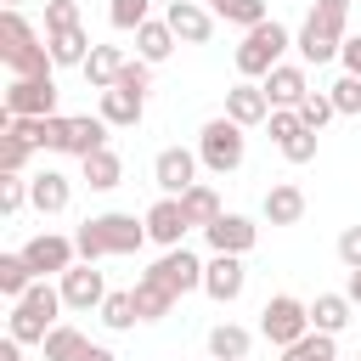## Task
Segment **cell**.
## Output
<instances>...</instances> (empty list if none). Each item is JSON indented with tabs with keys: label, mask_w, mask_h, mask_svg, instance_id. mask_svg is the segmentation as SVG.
I'll use <instances>...</instances> for the list:
<instances>
[{
	"label": "cell",
	"mask_w": 361,
	"mask_h": 361,
	"mask_svg": "<svg viewBox=\"0 0 361 361\" xmlns=\"http://www.w3.org/2000/svg\"><path fill=\"white\" fill-rule=\"evenodd\" d=\"M73 243H79V259H118V254H135L147 243V220L107 209V214H90L73 231Z\"/></svg>",
	"instance_id": "6da1fadb"
},
{
	"label": "cell",
	"mask_w": 361,
	"mask_h": 361,
	"mask_svg": "<svg viewBox=\"0 0 361 361\" xmlns=\"http://www.w3.org/2000/svg\"><path fill=\"white\" fill-rule=\"evenodd\" d=\"M344 23H350V0H316L310 6V17L299 23V34H293V51L305 56V62H333L338 51H344Z\"/></svg>",
	"instance_id": "7a4b0ae2"
},
{
	"label": "cell",
	"mask_w": 361,
	"mask_h": 361,
	"mask_svg": "<svg viewBox=\"0 0 361 361\" xmlns=\"http://www.w3.org/2000/svg\"><path fill=\"white\" fill-rule=\"evenodd\" d=\"M0 56H6L11 79H34V73H51V68H56V62H51V45H39V34L23 23L17 6L0 11Z\"/></svg>",
	"instance_id": "3957f363"
},
{
	"label": "cell",
	"mask_w": 361,
	"mask_h": 361,
	"mask_svg": "<svg viewBox=\"0 0 361 361\" xmlns=\"http://www.w3.org/2000/svg\"><path fill=\"white\" fill-rule=\"evenodd\" d=\"M56 310H68V305H62V288H51V282L39 276L23 299H11V322H6V333H11L17 344H45V333L56 327Z\"/></svg>",
	"instance_id": "277c9868"
},
{
	"label": "cell",
	"mask_w": 361,
	"mask_h": 361,
	"mask_svg": "<svg viewBox=\"0 0 361 361\" xmlns=\"http://www.w3.org/2000/svg\"><path fill=\"white\" fill-rule=\"evenodd\" d=\"M288 45H293V34H288L276 17H265V23H254V28L243 34V45H237V56H231V62H237V73H243V79H265V73L282 62V51H288Z\"/></svg>",
	"instance_id": "5b68a950"
},
{
	"label": "cell",
	"mask_w": 361,
	"mask_h": 361,
	"mask_svg": "<svg viewBox=\"0 0 361 361\" xmlns=\"http://www.w3.org/2000/svg\"><path fill=\"white\" fill-rule=\"evenodd\" d=\"M197 158H203V169H214V175H231V169H243V158H248V141H243V124L237 118H209L203 130H197Z\"/></svg>",
	"instance_id": "8992f818"
},
{
	"label": "cell",
	"mask_w": 361,
	"mask_h": 361,
	"mask_svg": "<svg viewBox=\"0 0 361 361\" xmlns=\"http://www.w3.org/2000/svg\"><path fill=\"white\" fill-rule=\"evenodd\" d=\"M305 333H310V305L293 299V293H271L265 310H259V338L276 344V350H288V344L305 338Z\"/></svg>",
	"instance_id": "52a82bcc"
},
{
	"label": "cell",
	"mask_w": 361,
	"mask_h": 361,
	"mask_svg": "<svg viewBox=\"0 0 361 361\" xmlns=\"http://www.w3.org/2000/svg\"><path fill=\"white\" fill-rule=\"evenodd\" d=\"M6 113H11V118H45V113H56V79H51V73L11 79V85H6Z\"/></svg>",
	"instance_id": "ba28073f"
},
{
	"label": "cell",
	"mask_w": 361,
	"mask_h": 361,
	"mask_svg": "<svg viewBox=\"0 0 361 361\" xmlns=\"http://www.w3.org/2000/svg\"><path fill=\"white\" fill-rule=\"evenodd\" d=\"M23 259L34 265V276H62V271L79 259V243L62 237V231H34V237L23 243Z\"/></svg>",
	"instance_id": "9c48e42d"
},
{
	"label": "cell",
	"mask_w": 361,
	"mask_h": 361,
	"mask_svg": "<svg viewBox=\"0 0 361 361\" xmlns=\"http://www.w3.org/2000/svg\"><path fill=\"white\" fill-rule=\"evenodd\" d=\"M107 299V276L96 271V259H73L62 271V305L68 310H102Z\"/></svg>",
	"instance_id": "30bf717a"
},
{
	"label": "cell",
	"mask_w": 361,
	"mask_h": 361,
	"mask_svg": "<svg viewBox=\"0 0 361 361\" xmlns=\"http://www.w3.org/2000/svg\"><path fill=\"white\" fill-rule=\"evenodd\" d=\"M147 276H158V282L180 299V293L203 288V259H197V254H186V248H164V259H152V265H147Z\"/></svg>",
	"instance_id": "8fae6325"
},
{
	"label": "cell",
	"mask_w": 361,
	"mask_h": 361,
	"mask_svg": "<svg viewBox=\"0 0 361 361\" xmlns=\"http://www.w3.org/2000/svg\"><path fill=\"white\" fill-rule=\"evenodd\" d=\"M197 152H186V147H164L158 158H152V180H158V192H169V197H180L186 186H197Z\"/></svg>",
	"instance_id": "7c38bea8"
},
{
	"label": "cell",
	"mask_w": 361,
	"mask_h": 361,
	"mask_svg": "<svg viewBox=\"0 0 361 361\" xmlns=\"http://www.w3.org/2000/svg\"><path fill=\"white\" fill-rule=\"evenodd\" d=\"M164 23H169L175 39H186V45H209V39H214V11H209L203 0H169Z\"/></svg>",
	"instance_id": "4fadbf2b"
},
{
	"label": "cell",
	"mask_w": 361,
	"mask_h": 361,
	"mask_svg": "<svg viewBox=\"0 0 361 361\" xmlns=\"http://www.w3.org/2000/svg\"><path fill=\"white\" fill-rule=\"evenodd\" d=\"M243 282H248V271H243V254H214V259L203 265V293H209L214 305H231V299H243Z\"/></svg>",
	"instance_id": "5bb4252c"
},
{
	"label": "cell",
	"mask_w": 361,
	"mask_h": 361,
	"mask_svg": "<svg viewBox=\"0 0 361 361\" xmlns=\"http://www.w3.org/2000/svg\"><path fill=\"white\" fill-rule=\"evenodd\" d=\"M141 220H147V237H152V243H164V248H180V237L192 231V220H186L180 197H169V192H164V197H158Z\"/></svg>",
	"instance_id": "9a60e30c"
},
{
	"label": "cell",
	"mask_w": 361,
	"mask_h": 361,
	"mask_svg": "<svg viewBox=\"0 0 361 361\" xmlns=\"http://www.w3.org/2000/svg\"><path fill=\"white\" fill-rule=\"evenodd\" d=\"M203 237H209L214 254H248V248L259 243V226H254L248 214H220V220L203 226Z\"/></svg>",
	"instance_id": "2e32d148"
},
{
	"label": "cell",
	"mask_w": 361,
	"mask_h": 361,
	"mask_svg": "<svg viewBox=\"0 0 361 361\" xmlns=\"http://www.w3.org/2000/svg\"><path fill=\"white\" fill-rule=\"evenodd\" d=\"M226 118H237L243 130H248V124H265V118H271V96H265V85H259V79L231 85V90H226Z\"/></svg>",
	"instance_id": "e0dca14e"
},
{
	"label": "cell",
	"mask_w": 361,
	"mask_h": 361,
	"mask_svg": "<svg viewBox=\"0 0 361 361\" xmlns=\"http://www.w3.org/2000/svg\"><path fill=\"white\" fill-rule=\"evenodd\" d=\"M259 85H265L271 107H299V102L310 96V79H305V68H299V62H276Z\"/></svg>",
	"instance_id": "ac0fdd59"
},
{
	"label": "cell",
	"mask_w": 361,
	"mask_h": 361,
	"mask_svg": "<svg viewBox=\"0 0 361 361\" xmlns=\"http://www.w3.org/2000/svg\"><path fill=\"white\" fill-rule=\"evenodd\" d=\"M96 113H102L113 130H135V124H141V113H147V96H141V90H124V85H113V90H102Z\"/></svg>",
	"instance_id": "d6986e66"
},
{
	"label": "cell",
	"mask_w": 361,
	"mask_h": 361,
	"mask_svg": "<svg viewBox=\"0 0 361 361\" xmlns=\"http://www.w3.org/2000/svg\"><path fill=\"white\" fill-rule=\"evenodd\" d=\"M68 197H73V180H68L62 169H39V175H28V203H34L39 214H62Z\"/></svg>",
	"instance_id": "ffe728a7"
},
{
	"label": "cell",
	"mask_w": 361,
	"mask_h": 361,
	"mask_svg": "<svg viewBox=\"0 0 361 361\" xmlns=\"http://www.w3.org/2000/svg\"><path fill=\"white\" fill-rule=\"evenodd\" d=\"M107 118L102 113H85V118H68V147L62 152H73V158H90V152H102L107 147Z\"/></svg>",
	"instance_id": "44dd1931"
},
{
	"label": "cell",
	"mask_w": 361,
	"mask_h": 361,
	"mask_svg": "<svg viewBox=\"0 0 361 361\" xmlns=\"http://www.w3.org/2000/svg\"><path fill=\"white\" fill-rule=\"evenodd\" d=\"M259 209H265V220H271V226H299V220H305V192H299L293 180H276V186L265 192V203H259Z\"/></svg>",
	"instance_id": "7402d4cb"
},
{
	"label": "cell",
	"mask_w": 361,
	"mask_h": 361,
	"mask_svg": "<svg viewBox=\"0 0 361 361\" xmlns=\"http://www.w3.org/2000/svg\"><path fill=\"white\" fill-rule=\"evenodd\" d=\"M124 51L118 45H90V56H85V79H90V90H113L118 85V73H124Z\"/></svg>",
	"instance_id": "603a6c76"
},
{
	"label": "cell",
	"mask_w": 361,
	"mask_h": 361,
	"mask_svg": "<svg viewBox=\"0 0 361 361\" xmlns=\"http://www.w3.org/2000/svg\"><path fill=\"white\" fill-rule=\"evenodd\" d=\"M130 293H135V316H141V322H164V316L175 310V293H169L158 276H147V271L135 276V288H130Z\"/></svg>",
	"instance_id": "cb8c5ba5"
},
{
	"label": "cell",
	"mask_w": 361,
	"mask_h": 361,
	"mask_svg": "<svg viewBox=\"0 0 361 361\" xmlns=\"http://www.w3.org/2000/svg\"><path fill=\"white\" fill-rule=\"evenodd\" d=\"M350 310H355V305H350V293H316V299H310V327L338 338V333H344V322H350Z\"/></svg>",
	"instance_id": "d4e9b609"
},
{
	"label": "cell",
	"mask_w": 361,
	"mask_h": 361,
	"mask_svg": "<svg viewBox=\"0 0 361 361\" xmlns=\"http://www.w3.org/2000/svg\"><path fill=\"white\" fill-rule=\"evenodd\" d=\"M79 169H85V186H90V192H113V186L124 180V164H118V152H113V147H102V152H90V158H79Z\"/></svg>",
	"instance_id": "484cf974"
},
{
	"label": "cell",
	"mask_w": 361,
	"mask_h": 361,
	"mask_svg": "<svg viewBox=\"0 0 361 361\" xmlns=\"http://www.w3.org/2000/svg\"><path fill=\"white\" fill-rule=\"evenodd\" d=\"M175 51V28L164 23V17H147L141 28H135V56H147V62H164Z\"/></svg>",
	"instance_id": "4316f807"
},
{
	"label": "cell",
	"mask_w": 361,
	"mask_h": 361,
	"mask_svg": "<svg viewBox=\"0 0 361 361\" xmlns=\"http://www.w3.org/2000/svg\"><path fill=\"white\" fill-rule=\"evenodd\" d=\"M45 45H51V62H56V68H85V56H90V34H85V28L45 34Z\"/></svg>",
	"instance_id": "83f0119b"
},
{
	"label": "cell",
	"mask_w": 361,
	"mask_h": 361,
	"mask_svg": "<svg viewBox=\"0 0 361 361\" xmlns=\"http://www.w3.org/2000/svg\"><path fill=\"white\" fill-rule=\"evenodd\" d=\"M39 350H45V361H79V355L90 350V338H85L73 322H56V327L45 333V344H39Z\"/></svg>",
	"instance_id": "f1b7e54d"
},
{
	"label": "cell",
	"mask_w": 361,
	"mask_h": 361,
	"mask_svg": "<svg viewBox=\"0 0 361 361\" xmlns=\"http://www.w3.org/2000/svg\"><path fill=\"white\" fill-rule=\"evenodd\" d=\"M248 327H237V322H220L214 333H209V355L214 361H248Z\"/></svg>",
	"instance_id": "f546056e"
},
{
	"label": "cell",
	"mask_w": 361,
	"mask_h": 361,
	"mask_svg": "<svg viewBox=\"0 0 361 361\" xmlns=\"http://www.w3.org/2000/svg\"><path fill=\"white\" fill-rule=\"evenodd\" d=\"M180 209H186V220H192V226H209V220H220V214H226V209H220V192H214V186H203V180L180 192Z\"/></svg>",
	"instance_id": "4dcf8cb0"
},
{
	"label": "cell",
	"mask_w": 361,
	"mask_h": 361,
	"mask_svg": "<svg viewBox=\"0 0 361 361\" xmlns=\"http://www.w3.org/2000/svg\"><path fill=\"white\" fill-rule=\"evenodd\" d=\"M34 282H39V276H34V265L23 259V248H17V254H0V293H6V299H23Z\"/></svg>",
	"instance_id": "1f68e13d"
},
{
	"label": "cell",
	"mask_w": 361,
	"mask_h": 361,
	"mask_svg": "<svg viewBox=\"0 0 361 361\" xmlns=\"http://www.w3.org/2000/svg\"><path fill=\"white\" fill-rule=\"evenodd\" d=\"M34 152H39V147H34L28 135H17V130H0V175H23Z\"/></svg>",
	"instance_id": "d6a6232c"
},
{
	"label": "cell",
	"mask_w": 361,
	"mask_h": 361,
	"mask_svg": "<svg viewBox=\"0 0 361 361\" xmlns=\"http://www.w3.org/2000/svg\"><path fill=\"white\" fill-rule=\"evenodd\" d=\"M209 11H214L220 23H237V28L265 23V0H209Z\"/></svg>",
	"instance_id": "836d02e7"
},
{
	"label": "cell",
	"mask_w": 361,
	"mask_h": 361,
	"mask_svg": "<svg viewBox=\"0 0 361 361\" xmlns=\"http://www.w3.org/2000/svg\"><path fill=\"white\" fill-rule=\"evenodd\" d=\"M333 355H338V350H333V333H316V327L282 350V361H333Z\"/></svg>",
	"instance_id": "e575fe53"
},
{
	"label": "cell",
	"mask_w": 361,
	"mask_h": 361,
	"mask_svg": "<svg viewBox=\"0 0 361 361\" xmlns=\"http://www.w3.org/2000/svg\"><path fill=\"white\" fill-rule=\"evenodd\" d=\"M102 322L113 327V333H124V327H135L141 316H135V293L130 288H118V293H107L102 299Z\"/></svg>",
	"instance_id": "d590c367"
},
{
	"label": "cell",
	"mask_w": 361,
	"mask_h": 361,
	"mask_svg": "<svg viewBox=\"0 0 361 361\" xmlns=\"http://www.w3.org/2000/svg\"><path fill=\"white\" fill-rule=\"evenodd\" d=\"M147 11H152V0H107V23H113V28H124V34H130V28H141V23H147Z\"/></svg>",
	"instance_id": "8d00e7d4"
},
{
	"label": "cell",
	"mask_w": 361,
	"mask_h": 361,
	"mask_svg": "<svg viewBox=\"0 0 361 361\" xmlns=\"http://www.w3.org/2000/svg\"><path fill=\"white\" fill-rule=\"evenodd\" d=\"M333 113H338V107H333V96H327V90H310V96L299 102V118H305V130H322Z\"/></svg>",
	"instance_id": "74e56055"
},
{
	"label": "cell",
	"mask_w": 361,
	"mask_h": 361,
	"mask_svg": "<svg viewBox=\"0 0 361 361\" xmlns=\"http://www.w3.org/2000/svg\"><path fill=\"white\" fill-rule=\"evenodd\" d=\"M276 147H282L288 164H310V158H316V130H293V135H282Z\"/></svg>",
	"instance_id": "f35d334b"
},
{
	"label": "cell",
	"mask_w": 361,
	"mask_h": 361,
	"mask_svg": "<svg viewBox=\"0 0 361 361\" xmlns=\"http://www.w3.org/2000/svg\"><path fill=\"white\" fill-rule=\"evenodd\" d=\"M79 28V0H45V34Z\"/></svg>",
	"instance_id": "ab89813d"
},
{
	"label": "cell",
	"mask_w": 361,
	"mask_h": 361,
	"mask_svg": "<svg viewBox=\"0 0 361 361\" xmlns=\"http://www.w3.org/2000/svg\"><path fill=\"white\" fill-rule=\"evenodd\" d=\"M28 203V175H0V214H17Z\"/></svg>",
	"instance_id": "60d3db41"
},
{
	"label": "cell",
	"mask_w": 361,
	"mask_h": 361,
	"mask_svg": "<svg viewBox=\"0 0 361 361\" xmlns=\"http://www.w3.org/2000/svg\"><path fill=\"white\" fill-rule=\"evenodd\" d=\"M327 96H333V107H338V113H361V73H344Z\"/></svg>",
	"instance_id": "b9f144b4"
},
{
	"label": "cell",
	"mask_w": 361,
	"mask_h": 361,
	"mask_svg": "<svg viewBox=\"0 0 361 361\" xmlns=\"http://www.w3.org/2000/svg\"><path fill=\"white\" fill-rule=\"evenodd\" d=\"M118 85H124V90H141V96H147V85H152V62H147V56H135V62H124V73H118Z\"/></svg>",
	"instance_id": "7bdbcfd3"
},
{
	"label": "cell",
	"mask_w": 361,
	"mask_h": 361,
	"mask_svg": "<svg viewBox=\"0 0 361 361\" xmlns=\"http://www.w3.org/2000/svg\"><path fill=\"white\" fill-rule=\"evenodd\" d=\"M338 259H344L350 271H361V226H344V231H338Z\"/></svg>",
	"instance_id": "ee69618b"
},
{
	"label": "cell",
	"mask_w": 361,
	"mask_h": 361,
	"mask_svg": "<svg viewBox=\"0 0 361 361\" xmlns=\"http://www.w3.org/2000/svg\"><path fill=\"white\" fill-rule=\"evenodd\" d=\"M338 62H344V73H361V34H350V39H344Z\"/></svg>",
	"instance_id": "f6af8a7d"
},
{
	"label": "cell",
	"mask_w": 361,
	"mask_h": 361,
	"mask_svg": "<svg viewBox=\"0 0 361 361\" xmlns=\"http://www.w3.org/2000/svg\"><path fill=\"white\" fill-rule=\"evenodd\" d=\"M0 361H23V344H17L11 333H6V344H0Z\"/></svg>",
	"instance_id": "bcb514c9"
},
{
	"label": "cell",
	"mask_w": 361,
	"mask_h": 361,
	"mask_svg": "<svg viewBox=\"0 0 361 361\" xmlns=\"http://www.w3.org/2000/svg\"><path fill=\"white\" fill-rule=\"evenodd\" d=\"M79 361H118V355H113V350H107V344H90V350H85V355H79Z\"/></svg>",
	"instance_id": "7dc6e473"
},
{
	"label": "cell",
	"mask_w": 361,
	"mask_h": 361,
	"mask_svg": "<svg viewBox=\"0 0 361 361\" xmlns=\"http://www.w3.org/2000/svg\"><path fill=\"white\" fill-rule=\"evenodd\" d=\"M344 293H350V305H361V271H350V282H344Z\"/></svg>",
	"instance_id": "c3c4849f"
},
{
	"label": "cell",
	"mask_w": 361,
	"mask_h": 361,
	"mask_svg": "<svg viewBox=\"0 0 361 361\" xmlns=\"http://www.w3.org/2000/svg\"><path fill=\"white\" fill-rule=\"evenodd\" d=\"M11 6H17V0H11Z\"/></svg>",
	"instance_id": "681fc988"
},
{
	"label": "cell",
	"mask_w": 361,
	"mask_h": 361,
	"mask_svg": "<svg viewBox=\"0 0 361 361\" xmlns=\"http://www.w3.org/2000/svg\"><path fill=\"white\" fill-rule=\"evenodd\" d=\"M79 6H85V0H79Z\"/></svg>",
	"instance_id": "f907efd6"
}]
</instances>
